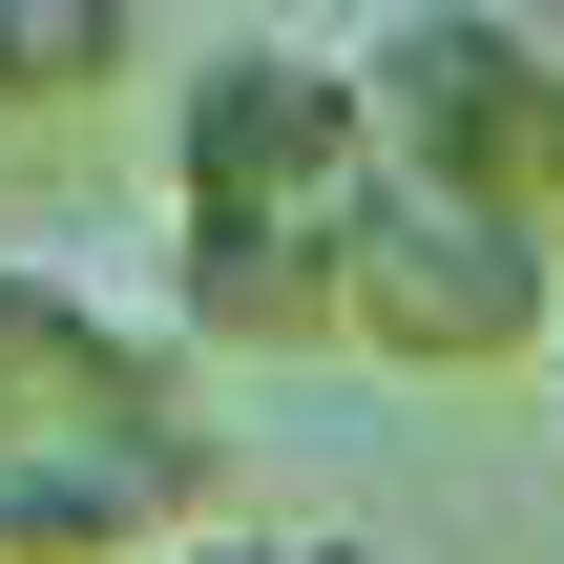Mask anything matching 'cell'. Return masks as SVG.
Instances as JSON below:
<instances>
[{
    "label": "cell",
    "instance_id": "obj_1",
    "mask_svg": "<svg viewBox=\"0 0 564 564\" xmlns=\"http://www.w3.org/2000/svg\"><path fill=\"white\" fill-rule=\"evenodd\" d=\"M230 502L251 481L188 398V335L105 314L42 251H0V564H167Z\"/></svg>",
    "mask_w": 564,
    "mask_h": 564
},
{
    "label": "cell",
    "instance_id": "obj_2",
    "mask_svg": "<svg viewBox=\"0 0 564 564\" xmlns=\"http://www.w3.org/2000/svg\"><path fill=\"white\" fill-rule=\"evenodd\" d=\"M356 105H377V188H460V209L564 230V21L544 0H377Z\"/></svg>",
    "mask_w": 564,
    "mask_h": 564
},
{
    "label": "cell",
    "instance_id": "obj_3",
    "mask_svg": "<svg viewBox=\"0 0 564 564\" xmlns=\"http://www.w3.org/2000/svg\"><path fill=\"white\" fill-rule=\"evenodd\" d=\"M335 356H377V377H544L564 356V230L460 209V188H377L335 230Z\"/></svg>",
    "mask_w": 564,
    "mask_h": 564
},
{
    "label": "cell",
    "instance_id": "obj_4",
    "mask_svg": "<svg viewBox=\"0 0 564 564\" xmlns=\"http://www.w3.org/2000/svg\"><path fill=\"white\" fill-rule=\"evenodd\" d=\"M356 209H377L356 42H209L167 84V230H356Z\"/></svg>",
    "mask_w": 564,
    "mask_h": 564
},
{
    "label": "cell",
    "instance_id": "obj_5",
    "mask_svg": "<svg viewBox=\"0 0 564 564\" xmlns=\"http://www.w3.org/2000/svg\"><path fill=\"white\" fill-rule=\"evenodd\" d=\"M188 356H335V230H167Z\"/></svg>",
    "mask_w": 564,
    "mask_h": 564
},
{
    "label": "cell",
    "instance_id": "obj_6",
    "mask_svg": "<svg viewBox=\"0 0 564 564\" xmlns=\"http://www.w3.org/2000/svg\"><path fill=\"white\" fill-rule=\"evenodd\" d=\"M126 42H147L126 0H0V105H21V126H42V105H105Z\"/></svg>",
    "mask_w": 564,
    "mask_h": 564
},
{
    "label": "cell",
    "instance_id": "obj_7",
    "mask_svg": "<svg viewBox=\"0 0 564 564\" xmlns=\"http://www.w3.org/2000/svg\"><path fill=\"white\" fill-rule=\"evenodd\" d=\"M293 544H314L293 502H230V523H188V544H167V564H293Z\"/></svg>",
    "mask_w": 564,
    "mask_h": 564
},
{
    "label": "cell",
    "instance_id": "obj_8",
    "mask_svg": "<svg viewBox=\"0 0 564 564\" xmlns=\"http://www.w3.org/2000/svg\"><path fill=\"white\" fill-rule=\"evenodd\" d=\"M293 564H398V544H356V523H314V544H293Z\"/></svg>",
    "mask_w": 564,
    "mask_h": 564
}]
</instances>
